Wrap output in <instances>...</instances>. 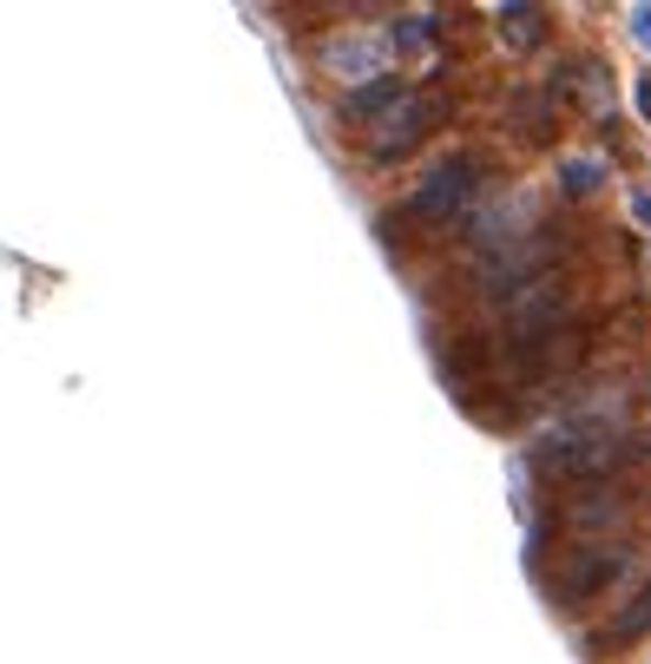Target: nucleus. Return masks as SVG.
Wrapping results in <instances>:
<instances>
[{"instance_id": "1", "label": "nucleus", "mask_w": 651, "mask_h": 664, "mask_svg": "<svg viewBox=\"0 0 651 664\" xmlns=\"http://www.w3.org/2000/svg\"><path fill=\"white\" fill-rule=\"evenodd\" d=\"M639 632H651V593L632 606V612H626V619H619V626H613V639H639Z\"/></svg>"}]
</instances>
